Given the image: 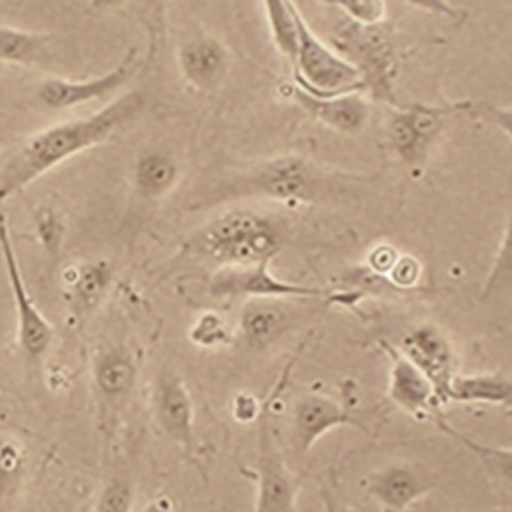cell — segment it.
Masks as SVG:
<instances>
[{
  "label": "cell",
  "instance_id": "30",
  "mask_svg": "<svg viewBox=\"0 0 512 512\" xmlns=\"http://www.w3.org/2000/svg\"><path fill=\"white\" fill-rule=\"evenodd\" d=\"M106 282H108V275H106L105 268L84 265L77 270L76 279L72 280V286L81 299L94 301L105 289Z\"/></svg>",
  "mask_w": 512,
  "mask_h": 512
},
{
  "label": "cell",
  "instance_id": "20",
  "mask_svg": "<svg viewBox=\"0 0 512 512\" xmlns=\"http://www.w3.org/2000/svg\"><path fill=\"white\" fill-rule=\"evenodd\" d=\"M178 164L164 152H149L135 166V188L146 198H159L175 187Z\"/></svg>",
  "mask_w": 512,
  "mask_h": 512
},
{
  "label": "cell",
  "instance_id": "24",
  "mask_svg": "<svg viewBox=\"0 0 512 512\" xmlns=\"http://www.w3.org/2000/svg\"><path fill=\"white\" fill-rule=\"evenodd\" d=\"M436 422L446 434L453 436L454 439H460L466 448H470L473 453L478 454V458L489 466L490 472L501 475L506 480H511V448H489L485 444L475 443L470 437L463 436L451 425L446 424L444 420L437 419Z\"/></svg>",
  "mask_w": 512,
  "mask_h": 512
},
{
  "label": "cell",
  "instance_id": "25",
  "mask_svg": "<svg viewBox=\"0 0 512 512\" xmlns=\"http://www.w3.org/2000/svg\"><path fill=\"white\" fill-rule=\"evenodd\" d=\"M405 117H407L410 127L417 135L422 146L427 147L431 144L432 139L439 134V130L443 127L444 111L439 108H432V106L410 105L403 110Z\"/></svg>",
  "mask_w": 512,
  "mask_h": 512
},
{
  "label": "cell",
  "instance_id": "12",
  "mask_svg": "<svg viewBox=\"0 0 512 512\" xmlns=\"http://www.w3.org/2000/svg\"><path fill=\"white\" fill-rule=\"evenodd\" d=\"M154 414L159 429L190 453L193 448V402L187 384L178 374L163 371L159 376Z\"/></svg>",
  "mask_w": 512,
  "mask_h": 512
},
{
  "label": "cell",
  "instance_id": "16",
  "mask_svg": "<svg viewBox=\"0 0 512 512\" xmlns=\"http://www.w3.org/2000/svg\"><path fill=\"white\" fill-rule=\"evenodd\" d=\"M181 72L197 89L219 86L227 70V50L212 36H197L180 48Z\"/></svg>",
  "mask_w": 512,
  "mask_h": 512
},
{
  "label": "cell",
  "instance_id": "31",
  "mask_svg": "<svg viewBox=\"0 0 512 512\" xmlns=\"http://www.w3.org/2000/svg\"><path fill=\"white\" fill-rule=\"evenodd\" d=\"M509 279H511V238H509V234H507L506 241H504V245H502L501 253H499V258L495 260L492 275H490V279L487 280L485 294H492L495 289L506 286V282H509Z\"/></svg>",
  "mask_w": 512,
  "mask_h": 512
},
{
  "label": "cell",
  "instance_id": "34",
  "mask_svg": "<svg viewBox=\"0 0 512 512\" xmlns=\"http://www.w3.org/2000/svg\"><path fill=\"white\" fill-rule=\"evenodd\" d=\"M396 260H398V253L393 248L379 246L378 250H374L373 255H371V267L379 274H390Z\"/></svg>",
  "mask_w": 512,
  "mask_h": 512
},
{
  "label": "cell",
  "instance_id": "13",
  "mask_svg": "<svg viewBox=\"0 0 512 512\" xmlns=\"http://www.w3.org/2000/svg\"><path fill=\"white\" fill-rule=\"evenodd\" d=\"M294 98L311 117L340 134H359L371 115V108L361 94L345 93L332 98H318L304 89L294 88Z\"/></svg>",
  "mask_w": 512,
  "mask_h": 512
},
{
  "label": "cell",
  "instance_id": "19",
  "mask_svg": "<svg viewBox=\"0 0 512 512\" xmlns=\"http://www.w3.org/2000/svg\"><path fill=\"white\" fill-rule=\"evenodd\" d=\"M267 227H270V224L265 219L255 216L251 212H231L205 227L195 241V246L200 253H207L219 246L236 243V241L260 233Z\"/></svg>",
  "mask_w": 512,
  "mask_h": 512
},
{
  "label": "cell",
  "instance_id": "28",
  "mask_svg": "<svg viewBox=\"0 0 512 512\" xmlns=\"http://www.w3.org/2000/svg\"><path fill=\"white\" fill-rule=\"evenodd\" d=\"M134 506V487L128 480L113 478L101 490L94 512H130Z\"/></svg>",
  "mask_w": 512,
  "mask_h": 512
},
{
  "label": "cell",
  "instance_id": "18",
  "mask_svg": "<svg viewBox=\"0 0 512 512\" xmlns=\"http://www.w3.org/2000/svg\"><path fill=\"white\" fill-rule=\"evenodd\" d=\"M511 400L512 384L506 374L454 376L449 386V403H485L506 407Z\"/></svg>",
  "mask_w": 512,
  "mask_h": 512
},
{
  "label": "cell",
  "instance_id": "10",
  "mask_svg": "<svg viewBox=\"0 0 512 512\" xmlns=\"http://www.w3.org/2000/svg\"><path fill=\"white\" fill-rule=\"evenodd\" d=\"M436 489L429 473L407 463L384 466L367 478L366 492L386 512H403Z\"/></svg>",
  "mask_w": 512,
  "mask_h": 512
},
{
  "label": "cell",
  "instance_id": "35",
  "mask_svg": "<svg viewBox=\"0 0 512 512\" xmlns=\"http://www.w3.org/2000/svg\"><path fill=\"white\" fill-rule=\"evenodd\" d=\"M321 502H323V512H350L344 502L338 501V497L328 489L321 492Z\"/></svg>",
  "mask_w": 512,
  "mask_h": 512
},
{
  "label": "cell",
  "instance_id": "23",
  "mask_svg": "<svg viewBox=\"0 0 512 512\" xmlns=\"http://www.w3.org/2000/svg\"><path fill=\"white\" fill-rule=\"evenodd\" d=\"M26 458L16 441L0 437V501L7 499L18 489L23 478Z\"/></svg>",
  "mask_w": 512,
  "mask_h": 512
},
{
  "label": "cell",
  "instance_id": "21",
  "mask_svg": "<svg viewBox=\"0 0 512 512\" xmlns=\"http://www.w3.org/2000/svg\"><path fill=\"white\" fill-rule=\"evenodd\" d=\"M52 41V36L0 28V62L40 64L48 59Z\"/></svg>",
  "mask_w": 512,
  "mask_h": 512
},
{
  "label": "cell",
  "instance_id": "1",
  "mask_svg": "<svg viewBox=\"0 0 512 512\" xmlns=\"http://www.w3.org/2000/svg\"><path fill=\"white\" fill-rule=\"evenodd\" d=\"M144 103L140 93L123 94L91 117L57 123L30 137L0 169V207L50 169L99 146L118 128L134 122Z\"/></svg>",
  "mask_w": 512,
  "mask_h": 512
},
{
  "label": "cell",
  "instance_id": "5",
  "mask_svg": "<svg viewBox=\"0 0 512 512\" xmlns=\"http://www.w3.org/2000/svg\"><path fill=\"white\" fill-rule=\"evenodd\" d=\"M0 253L6 265L7 280L18 311V338L24 355L31 361H38L47 354L53 340V328L31 299L24 286L23 274L19 268L16 248L12 245L11 233L4 217L0 216Z\"/></svg>",
  "mask_w": 512,
  "mask_h": 512
},
{
  "label": "cell",
  "instance_id": "14",
  "mask_svg": "<svg viewBox=\"0 0 512 512\" xmlns=\"http://www.w3.org/2000/svg\"><path fill=\"white\" fill-rule=\"evenodd\" d=\"M388 354L391 357V400L414 417H432L436 410L437 398L429 379L425 378L414 362L408 361L402 352L388 349Z\"/></svg>",
  "mask_w": 512,
  "mask_h": 512
},
{
  "label": "cell",
  "instance_id": "9",
  "mask_svg": "<svg viewBox=\"0 0 512 512\" xmlns=\"http://www.w3.org/2000/svg\"><path fill=\"white\" fill-rule=\"evenodd\" d=\"M260 429V454H258V490L255 512L296 511L297 487L280 458L270 425L262 414Z\"/></svg>",
  "mask_w": 512,
  "mask_h": 512
},
{
  "label": "cell",
  "instance_id": "15",
  "mask_svg": "<svg viewBox=\"0 0 512 512\" xmlns=\"http://www.w3.org/2000/svg\"><path fill=\"white\" fill-rule=\"evenodd\" d=\"M139 369L125 347H115L94 362V388L106 407H120L134 393Z\"/></svg>",
  "mask_w": 512,
  "mask_h": 512
},
{
  "label": "cell",
  "instance_id": "26",
  "mask_svg": "<svg viewBox=\"0 0 512 512\" xmlns=\"http://www.w3.org/2000/svg\"><path fill=\"white\" fill-rule=\"evenodd\" d=\"M190 340L198 347L217 349L229 344L231 335L216 313H204L190 328Z\"/></svg>",
  "mask_w": 512,
  "mask_h": 512
},
{
  "label": "cell",
  "instance_id": "32",
  "mask_svg": "<svg viewBox=\"0 0 512 512\" xmlns=\"http://www.w3.org/2000/svg\"><path fill=\"white\" fill-rule=\"evenodd\" d=\"M263 414V407L250 393H239L233 402V417L241 424H251L260 419Z\"/></svg>",
  "mask_w": 512,
  "mask_h": 512
},
{
  "label": "cell",
  "instance_id": "6",
  "mask_svg": "<svg viewBox=\"0 0 512 512\" xmlns=\"http://www.w3.org/2000/svg\"><path fill=\"white\" fill-rule=\"evenodd\" d=\"M402 354L429 379L437 403H449V386L454 378V355L448 338L436 326H419L403 338Z\"/></svg>",
  "mask_w": 512,
  "mask_h": 512
},
{
  "label": "cell",
  "instance_id": "17",
  "mask_svg": "<svg viewBox=\"0 0 512 512\" xmlns=\"http://www.w3.org/2000/svg\"><path fill=\"white\" fill-rule=\"evenodd\" d=\"M291 318L272 299H253L241 313V332L251 349L265 350L286 335Z\"/></svg>",
  "mask_w": 512,
  "mask_h": 512
},
{
  "label": "cell",
  "instance_id": "4",
  "mask_svg": "<svg viewBox=\"0 0 512 512\" xmlns=\"http://www.w3.org/2000/svg\"><path fill=\"white\" fill-rule=\"evenodd\" d=\"M297 88L318 98L366 89L361 74L338 53L323 45L299 14V52L296 60Z\"/></svg>",
  "mask_w": 512,
  "mask_h": 512
},
{
  "label": "cell",
  "instance_id": "22",
  "mask_svg": "<svg viewBox=\"0 0 512 512\" xmlns=\"http://www.w3.org/2000/svg\"><path fill=\"white\" fill-rule=\"evenodd\" d=\"M267 11L268 24L280 52L296 65L299 52V9L292 2L268 0L263 4Z\"/></svg>",
  "mask_w": 512,
  "mask_h": 512
},
{
  "label": "cell",
  "instance_id": "29",
  "mask_svg": "<svg viewBox=\"0 0 512 512\" xmlns=\"http://www.w3.org/2000/svg\"><path fill=\"white\" fill-rule=\"evenodd\" d=\"M337 6L349 16L350 21L364 26L383 24L386 4L381 0H342Z\"/></svg>",
  "mask_w": 512,
  "mask_h": 512
},
{
  "label": "cell",
  "instance_id": "27",
  "mask_svg": "<svg viewBox=\"0 0 512 512\" xmlns=\"http://www.w3.org/2000/svg\"><path fill=\"white\" fill-rule=\"evenodd\" d=\"M390 137L396 152L402 156L407 163H414L424 154L425 147L420 144L417 135L410 127L405 113L400 111L393 117L390 123Z\"/></svg>",
  "mask_w": 512,
  "mask_h": 512
},
{
  "label": "cell",
  "instance_id": "33",
  "mask_svg": "<svg viewBox=\"0 0 512 512\" xmlns=\"http://www.w3.org/2000/svg\"><path fill=\"white\" fill-rule=\"evenodd\" d=\"M391 280L402 287L414 286L420 277V265L412 256H402L390 270Z\"/></svg>",
  "mask_w": 512,
  "mask_h": 512
},
{
  "label": "cell",
  "instance_id": "7",
  "mask_svg": "<svg viewBox=\"0 0 512 512\" xmlns=\"http://www.w3.org/2000/svg\"><path fill=\"white\" fill-rule=\"evenodd\" d=\"M139 64L137 53L125 57L122 64L110 70L105 76L94 77L88 81H67V79H47L38 89L41 103L52 110H67L86 105L94 99H103L117 93L132 76Z\"/></svg>",
  "mask_w": 512,
  "mask_h": 512
},
{
  "label": "cell",
  "instance_id": "8",
  "mask_svg": "<svg viewBox=\"0 0 512 512\" xmlns=\"http://www.w3.org/2000/svg\"><path fill=\"white\" fill-rule=\"evenodd\" d=\"M338 427H359V420L347 408L325 395H303L292 408V446L299 454L311 451L326 432Z\"/></svg>",
  "mask_w": 512,
  "mask_h": 512
},
{
  "label": "cell",
  "instance_id": "3",
  "mask_svg": "<svg viewBox=\"0 0 512 512\" xmlns=\"http://www.w3.org/2000/svg\"><path fill=\"white\" fill-rule=\"evenodd\" d=\"M325 188L321 171L303 158H279L239 176L219 193L229 197H267L279 202H313Z\"/></svg>",
  "mask_w": 512,
  "mask_h": 512
},
{
  "label": "cell",
  "instance_id": "2",
  "mask_svg": "<svg viewBox=\"0 0 512 512\" xmlns=\"http://www.w3.org/2000/svg\"><path fill=\"white\" fill-rule=\"evenodd\" d=\"M332 40L340 57L359 70L364 88L371 89L374 98L393 101L396 53L383 24L364 26L349 19L333 31Z\"/></svg>",
  "mask_w": 512,
  "mask_h": 512
},
{
  "label": "cell",
  "instance_id": "36",
  "mask_svg": "<svg viewBox=\"0 0 512 512\" xmlns=\"http://www.w3.org/2000/svg\"><path fill=\"white\" fill-rule=\"evenodd\" d=\"M140 512H175V509L168 499H156V501L149 502Z\"/></svg>",
  "mask_w": 512,
  "mask_h": 512
},
{
  "label": "cell",
  "instance_id": "11",
  "mask_svg": "<svg viewBox=\"0 0 512 512\" xmlns=\"http://www.w3.org/2000/svg\"><path fill=\"white\" fill-rule=\"evenodd\" d=\"M268 262L255 263L248 267H227L212 280L210 291L217 297L255 296L256 299L272 297H311L320 291L313 287L296 286L275 279L270 274Z\"/></svg>",
  "mask_w": 512,
  "mask_h": 512
}]
</instances>
